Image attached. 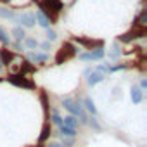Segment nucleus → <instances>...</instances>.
I'll return each mask as SVG.
<instances>
[{
	"label": "nucleus",
	"instance_id": "4be33fe9",
	"mask_svg": "<svg viewBox=\"0 0 147 147\" xmlns=\"http://www.w3.org/2000/svg\"><path fill=\"white\" fill-rule=\"evenodd\" d=\"M42 49L43 50H50V42H43L42 43Z\"/></svg>",
	"mask_w": 147,
	"mask_h": 147
},
{
	"label": "nucleus",
	"instance_id": "7ed1b4c3",
	"mask_svg": "<svg viewBox=\"0 0 147 147\" xmlns=\"http://www.w3.org/2000/svg\"><path fill=\"white\" fill-rule=\"evenodd\" d=\"M75 54H76V49H75V47H73L71 43H64L62 49H61L59 54H57V62L61 64L62 61H67L69 57H73Z\"/></svg>",
	"mask_w": 147,
	"mask_h": 147
},
{
	"label": "nucleus",
	"instance_id": "dca6fc26",
	"mask_svg": "<svg viewBox=\"0 0 147 147\" xmlns=\"http://www.w3.org/2000/svg\"><path fill=\"white\" fill-rule=\"evenodd\" d=\"M52 123H54V125H57V126H61V125H62V118L57 114V111H52Z\"/></svg>",
	"mask_w": 147,
	"mask_h": 147
},
{
	"label": "nucleus",
	"instance_id": "ddd939ff",
	"mask_svg": "<svg viewBox=\"0 0 147 147\" xmlns=\"http://www.w3.org/2000/svg\"><path fill=\"white\" fill-rule=\"evenodd\" d=\"M59 133H62L64 137H73V138H75V135H76V130H73V128H67V126L61 125V126H59Z\"/></svg>",
	"mask_w": 147,
	"mask_h": 147
},
{
	"label": "nucleus",
	"instance_id": "2eb2a0df",
	"mask_svg": "<svg viewBox=\"0 0 147 147\" xmlns=\"http://www.w3.org/2000/svg\"><path fill=\"white\" fill-rule=\"evenodd\" d=\"M24 45H26L28 49H36V47H38L40 43H38V42H36L35 38H24Z\"/></svg>",
	"mask_w": 147,
	"mask_h": 147
},
{
	"label": "nucleus",
	"instance_id": "aec40b11",
	"mask_svg": "<svg viewBox=\"0 0 147 147\" xmlns=\"http://www.w3.org/2000/svg\"><path fill=\"white\" fill-rule=\"evenodd\" d=\"M88 125H90V126H92L94 130H97V131H100V126H99V123H97V119H94V118H92V119H88Z\"/></svg>",
	"mask_w": 147,
	"mask_h": 147
},
{
	"label": "nucleus",
	"instance_id": "a878e982",
	"mask_svg": "<svg viewBox=\"0 0 147 147\" xmlns=\"http://www.w3.org/2000/svg\"><path fill=\"white\" fill-rule=\"evenodd\" d=\"M2 69H4V64H2V62H0V71H2Z\"/></svg>",
	"mask_w": 147,
	"mask_h": 147
},
{
	"label": "nucleus",
	"instance_id": "1a4fd4ad",
	"mask_svg": "<svg viewBox=\"0 0 147 147\" xmlns=\"http://www.w3.org/2000/svg\"><path fill=\"white\" fill-rule=\"evenodd\" d=\"M28 59L33 62H45L49 59L47 54H40V52H28Z\"/></svg>",
	"mask_w": 147,
	"mask_h": 147
},
{
	"label": "nucleus",
	"instance_id": "f03ea898",
	"mask_svg": "<svg viewBox=\"0 0 147 147\" xmlns=\"http://www.w3.org/2000/svg\"><path fill=\"white\" fill-rule=\"evenodd\" d=\"M62 106H64V107L71 113V116L80 118V123H83V125H87V123H88V118L85 116L83 107H82L80 104H76L73 99H64V100H62Z\"/></svg>",
	"mask_w": 147,
	"mask_h": 147
},
{
	"label": "nucleus",
	"instance_id": "0eeeda50",
	"mask_svg": "<svg viewBox=\"0 0 147 147\" xmlns=\"http://www.w3.org/2000/svg\"><path fill=\"white\" fill-rule=\"evenodd\" d=\"M0 18H4V19H12L19 24V16H16L11 9H5V7H0Z\"/></svg>",
	"mask_w": 147,
	"mask_h": 147
},
{
	"label": "nucleus",
	"instance_id": "b1692460",
	"mask_svg": "<svg viewBox=\"0 0 147 147\" xmlns=\"http://www.w3.org/2000/svg\"><path fill=\"white\" fill-rule=\"evenodd\" d=\"M49 147H62V145H61V144H57V142H50V144H49Z\"/></svg>",
	"mask_w": 147,
	"mask_h": 147
},
{
	"label": "nucleus",
	"instance_id": "393cba45",
	"mask_svg": "<svg viewBox=\"0 0 147 147\" xmlns=\"http://www.w3.org/2000/svg\"><path fill=\"white\" fill-rule=\"evenodd\" d=\"M7 2H11V0H0V4H7Z\"/></svg>",
	"mask_w": 147,
	"mask_h": 147
},
{
	"label": "nucleus",
	"instance_id": "9d476101",
	"mask_svg": "<svg viewBox=\"0 0 147 147\" xmlns=\"http://www.w3.org/2000/svg\"><path fill=\"white\" fill-rule=\"evenodd\" d=\"M62 125L64 126H67V128H73V130H76V126H78V118H75V116H66V118H62Z\"/></svg>",
	"mask_w": 147,
	"mask_h": 147
},
{
	"label": "nucleus",
	"instance_id": "9b49d317",
	"mask_svg": "<svg viewBox=\"0 0 147 147\" xmlns=\"http://www.w3.org/2000/svg\"><path fill=\"white\" fill-rule=\"evenodd\" d=\"M131 100H133V104H140L142 102V90L140 88H137V87L131 88Z\"/></svg>",
	"mask_w": 147,
	"mask_h": 147
},
{
	"label": "nucleus",
	"instance_id": "20e7f679",
	"mask_svg": "<svg viewBox=\"0 0 147 147\" xmlns=\"http://www.w3.org/2000/svg\"><path fill=\"white\" fill-rule=\"evenodd\" d=\"M78 57H80L82 61H99V59L104 57V50H102V49H95V50H92V52L80 54Z\"/></svg>",
	"mask_w": 147,
	"mask_h": 147
},
{
	"label": "nucleus",
	"instance_id": "39448f33",
	"mask_svg": "<svg viewBox=\"0 0 147 147\" xmlns=\"http://www.w3.org/2000/svg\"><path fill=\"white\" fill-rule=\"evenodd\" d=\"M106 78V75L104 73H100V71H95V69H92V73L88 75V80H87V83L90 85V87H95L97 83H100L102 80Z\"/></svg>",
	"mask_w": 147,
	"mask_h": 147
},
{
	"label": "nucleus",
	"instance_id": "423d86ee",
	"mask_svg": "<svg viewBox=\"0 0 147 147\" xmlns=\"http://www.w3.org/2000/svg\"><path fill=\"white\" fill-rule=\"evenodd\" d=\"M35 14L31 12H24L23 16H19V24H23L24 28H33L35 26Z\"/></svg>",
	"mask_w": 147,
	"mask_h": 147
},
{
	"label": "nucleus",
	"instance_id": "412c9836",
	"mask_svg": "<svg viewBox=\"0 0 147 147\" xmlns=\"http://www.w3.org/2000/svg\"><path fill=\"white\" fill-rule=\"evenodd\" d=\"M118 55H119V49H118V45H114V47H113V52H111V57L116 59Z\"/></svg>",
	"mask_w": 147,
	"mask_h": 147
},
{
	"label": "nucleus",
	"instance_id": "6e6552de",
	"mask_svg": "<svg viewBox=\"0 0 147 147\" xmlns=\"http://www.w3.org/2000/svg\"><path fill=\"white\" fill-rule=\"evenodd\" d=\"M35 21H38V24H40L42 28H49V26H50V21H49V18H47V16H45L42 11H36Z\"/></svg>",
	"mask_w": 147,
	"mask_h": 147
},
{
	"label": "nucleus",
	"instance_id": "f8f14e48",
	"mask_svg": "<svg viewBox=\"0 0 147 147\" xmlns=\"http://www.w3.org/2000/svg\"><path fill=\"white\" fill-rule=\"evenodd\" d=\"M83 104H85V107H87V111H88L90 114H94V116L97 114V107H95V104H94V100H92V99H88V97H87V99L83 100Z\"/></svg>",
	"mask_w": 147,
	"mask_h": 147
},
{
	"label": "nucleus",
	"instance_id": "f3484780",
	"mask_svg": "<svg viewBox=\"0 0 147 147\" xmlns=\"http://www.w3.org/2000/svg\"><path fill=\"white\" fill-rule=\"evenodd\" d=\"M73 144H75V138H73V137H64L61 145H62V147H71Z\"/></svg>",
	"mask_w": 147,
	"mask_h": 147
},
{
	"label": "nucleus",
	"instance_id": "5701e85b",
	"mask_svg": "<svg viewBox=\"0 0 147 147\" xmlns=\"http://www.w3.org/2000/svg\"><path fill=\"white\" fill-rule=\"evenodd\" d=\"M140 88H147V80H142L140 82Z\"/></svg>",
	"mask_w": 147,
	"mask_h": 147
},
{
	"label": "nucleus",
	"instance_id": "a211bd4d",
	"mask_svg": "<svg viewBox=\"0 0 147 147\" xmlns=\"http://www.w3.org/2000/svg\"><path fill=\"white\" fill-rule=\"evenodd\" d=\"M0 40H2L5 45H11V40H9V36H7V33L2 30V28H0Z\"/></svg>",
	"mask_w": 147,
	"mask_h": 147
},
{
	"label": "nucleus",
	"instance_id": "f257e3e1",
	"mask_svg": "<svg viewBox=\"0 0 147 147\" xmlns=\"http://www.w3.org/2000/svg\"><path fill=\"white\" fill-rule=\"evenodd\" d=\"M35 2L38 4L40 11L49 18L50 23H54L57 19V16L62 12V9H64L62 0H35Z\"/></svg>",
	"mask_w": 147,
	"mask_h": 147
},
{
	"label": "nucleus",
	"instance_id": "4468645a",
	"mask_svg": "<svg viewBox=\"0 0 147 147\" xmlns=\"http://www.w3.org/2000/svg\"><path fill=\"white\" fill-rule=\"evenodd\" d=\"M12 35L16 36V40H18V42H21V40H24V36H26V33H24V30H23V26H16V28L12 30Z\"/></svg>",
	"mask_w": 147,
	"mask_h": 147
},
{
	"label": "nucleus",
	"instance_id": "6ab92c4d",
	"mask_svg": "<svg viewBox=\"0 0 147 147\" xmlns=\"http://www.w3.org/2000/svg\"><path fill=\"white\" fill-rule=\"evenodd\" d=\"M57 38V33L54 31V30H50V28H47V40L49 42H54Z\"/></svg>",
	"mask_w": 147,
	"mask_h": 147
}]
</instances>
